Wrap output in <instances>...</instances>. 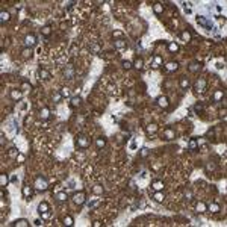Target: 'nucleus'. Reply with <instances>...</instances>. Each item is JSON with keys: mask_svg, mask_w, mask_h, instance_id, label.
Returning <instances> with one entry per match:
<instances>
[{"mask_svg": "<svg viewBox=\"0 0 227 227\" xmlns=\"http://www.w3.org/2000/svg\"><path fill=\"white\" fill-rule=\"evenodd\" d=\"M34 188L35 191H38V192H44V191L49 189V182L43 176H36L34 182Z\"/></svg>", "mask_w": 227, "mask_h": 227, "instance_id": "obj_1", "label": "nucleus"}, {"mask_svg": "<svg viewBox=\"0 0 227 227\" xmlns=\"http://www.w3.org/2000/svg\"><path fill=\"white\" fill-rule=\"evenodd\" d=\"M74 142H76V147L80 148V150H85V148H88L91 146L90 136H86V135H77Z\"/></svg>", "mask_w": 227, "mask_h": 227, "instance_id": "obj_2", "label": "nucleus"}, {"mask_svg": "<svg viewBox=\"0 0 227 227\" xmlns=\"http://www.w3.org/2000/svg\"><path fill=\"white\" fill-rule=\"evenodd\" d=\"M207 88V80L204 79V77H198V79L194 82V91L197 92V94H203L204 91Z\"/></svg>", "mask_w": 227, "mask_h": 227, "instance_id": "obj_3", "label": "nucleus"}, {"mask_svg": "<svg viewBox=\"0 0 227 227\" xmlns=\"http://www.w3.org/2000/svg\"><path fill=\"white\" fill-rule=\"evenodd\" d=\"M73 202H74V204L76 206H82V204L86 202V192L85 191H77V192L73 194Z\"/></svg>", "mask_w": 227, "mask_h": 227, "instance_id": "obj_4", "label": "nucleus"}, {"mask_svg": "<svg viewBox=\"0 0 227 227\" xmlns=\"http://www.w3.org/2000/svg\"><path fill=\"white\" fill-rule=\"evenodd\" d=\"M195 20H197V23H198L200 26H203L204 29H207V30H211V29L214 27V23H212V20H207V18L203 17V15L195 17Z\"/></svg>", "mask_w": 227, "mask_h": 227, "instance_id": "obj_5", "label": "nucleus"}, {"mask_svg": "<svg viewBox=\"0 0 227 227\" xmlns=\"http://www.w3.org/2000/svg\"><path fill=\"white\" fill-rule=\"evenodd\" d=\"M74 74H76L74 65H73V64H67L65 68H64V77H65V79H73Z\"/></svg>", "mask_w": 227, "mask_h": 227, "instance_id": "obj_6", "label": "nucleus"}, {"mask_svg": "<svg viewBox=\"0 0 227 227\" xmlns=\"http://www.w3.org/2000/svg\"><path fill=\"white\" fill-rule=\"evenodd\" d=\"M34 192H35V188H34V186H29V185L23 186L21 194H23V197H24L26 200H30V198L34 197Z\"/></svg>", "mask_w": 227, "mask_h": 227, "instance_id": "obj_7", "label": "nucleus"}, {"mask_svg": "<svg viewBox=\"0 0 227 227\" xmlns=\"http://www.w3.org/2000/svg\"><path fill=\"white\" fill-rule=\"evenodd\" d=\"M35 44H36V36H35L34 34L26 35V38H24V47H27V49H32Z\"/></svg>", "mask_w": 227, "mask_h": 227, "instance_id": "obj_8", "label": "nucleus"}, {"mask_svg": "<svg viewBox=\"0 0 227 227\" xmlns=\"http://www.w3.org/2000/svg\"><path fill=\"white\" fill-rule=\"evenodd\" d=\"M164 68H165L167 73H174V71L179 70V62H176V61H170V62H167V64L164 65Z\"/></svg>", "mask_w": 227, "mask_h": 227, "instance_id": "obj_9", "label": "nucleus"}, {"mask_svg": "<svg viewBox=\"0 0 227 227\" xmlns=\"http://www.w3.org/2000/svg\"><path fill=\"white\" fill-rule=\"evenodd\" d=\"M156 103H158V106H160L162 109H167L170 106V100H168L167 95H159L158 99H156Z\"/></svg>", "mask_w": 227, "mask_h": 227, "instance_id": "obj_10", "label": "nucleus"}, {"mask_svg": "<svg viewBox=\"0 0 227 227\" xmlns=\"http://www.w3.org/2000/svg\"><path fill=\"white\" fill-rule=\"evenodd\" d=\"M38 117H39V120H41V121H47V120L50 118V108H49V106L41 108V109H39V115H38Z\"/></svg>", "mask_w": 227, "mask_h": 227, "instance_id": "obj_11", "label": "nucleus"}, {"mask_svg": "<svg viewBox=\"0 0 227 227\" xmlns=\"http://www.w3.org/2000/svg\"><path fill=\"white\" fill-rule=\"evenodd\" d=\"M176 138V133H174V129L173 127H165L164 129V139H167V141H173Z\"/></svg>", "mask_w": 227, "mask_h": 227, "instance_id": "obj_12", "label": "nucleus"}, {"mask_svg": "<svg viewBox=\"0 0 227 227\" xmlns=\"http://www.w3.org/2000/svg\"><path fill=\"white\" fill-rule=\"evenodd\" d=\"M11 227H29V221L26 220V218H18V220H15V221H12Z\"/></svg>", "mask_w": 227, "mask_h": 227, "instance_id": "obj_13", "label": "nucleus"}, {"mask_svg": "<svg viewBox=\"0 0 227 227\" xmlns=\"http://www.w3.org/2000/svg\"><path fill=\"white\" fill-rule=\"evenodd\" d=\"M162 62H164L162 56H160V55H155V56H153V61H151V68H153V70H158V68L162 65Z\"/></svg>", "mask_w": 227, "mask_h": 227, "instance_id": "obj_14", "label": "nucleus"}, {"mask_svg": "<svg viewBox=\"0 0 227 227\" xmlns=\"http://www.w3.org/2000/svg\"><path fill=\"white\" fill-rule=\"evenodd\" d=\"M9 95H11V99L14 102H18V100H21V97H23V91L20 88L18 90H11Z\"/></svg>", "mask_w": 227, "mask_h": 227, "instance_id": "obj_15", "label": "nucleus"}, {"mask_svg": "<svg viewBox=\"0 0 227 227\" xmlns=\"http://www.w3.org/2000/svg\"><path fill=\"white\" fill-rule=\"evenodd\" d=\"M55 200H56L58 203H64V202L68 200V194L65 191H59V192L55 194Z\"/></svg>", "mask_w": 227, "mask_h": 227, "instance_id": "obj_16", "label": "nucleus"}, {"mask_svg": "<svg viewBox=\"0 0 227 227\" xmlns=\"http://www.w3.org/2000/svg\"><path fill=\"white\" fill-rule=\"evenodd\" d=\"M36 74H38V77H39V79H43V80H49V79H50V73H49L45 68H43V67L38 68Z\"/></svg>", "mask_w": 227, "mask_h": 227, "instance_id": "obj_17", "label": "nucleus"}, {"mask_svg": "<svg viewBox=\"0 0 227 227\" xmlns=\"http://www.w3.org/2000/svg\"><path fill=\"white\" fill-rule=\"evenodd\" d=\"M165 188V183L162 180H153L151 182V189L153 191H164Z\"/></svg>", "mask_w": 227, "mask_h": 227, "instance_id": "obj_18", "label": "nucleus"}, {"mask_svg": "<svg viewBox=\"0 0 227 227\" xmlns=\"http://www.w3.org/2000/svg\"><path fill=\"white\" fill-rule=\"evenodd\" d=\"M195 212H197V214L207 212V204L204 203V202H197V203H195Z\"/></svg>", "mask_w": 227, "mask_h": 227, "instance_id": "obj_19", "label": "nucleus"}, {"mask_svg": "<svg viewBox=\"0 0 227 227\" xmlns=\"http://www.w3.org/2000/svg\"><path fill=\"white\" fill-rule=\"evenodd\" d=\"M182 41H185V43H189L191 39H192V34L189 32V30H182L180 34H179Z\"/></svg>", "mask_w": 227, "mask_h": 227, "instance_id": "obj_20", "label": "nucleus"}, {"mask_svg": "<svg viewBox=\"0 0 227 227\" xmlns=\"http://www.w3.org/2000/svg\"><path fill=\"white\" fill-rule=\"evenodd\" d=\"M167 50L170 52V53H177L179 50H180V45L177 44V43H174V41H171L167 44Z\"/></svg>", "mask_w": 227, "mask_h": 227, "instance_id": "obj_21", "label": "nucleus"}, {"mask_svg": "<svg viewBox=\"0 0 227 227\" xmlns=\"http://www.w3.org/2000/svg\"><path fill=\"white\" fill-rule=\"evenodd\" d=\"M133 67H135L138 71H142V70H144V59L141 56H136V59L133 61Z\"/></svg>", "mask_w": 227, "mask_h": 227, "instance_id": "obj_22", "label": "nucleus"}, {"mask_svg": "<svg viewBox=\"0 0 227 227\" xmlns=\"http://www.w3.org/2000/svg\"><path fill=\"white\" fill-rule=\"evenodd\" d=\"M153 200H155L156 203H162V202L165 200V194H164V191H155V192H153Z\"/></svg>", "mask_w": 227, "mask_h": 227, "instance_id": "obj_23", "label": "nucleus"}, {"mask_svg": "<svg viewBox=\"0 0 227 227\" xmlns=\"http://www.w3.org/2000/svg\"><path fill=\"white\" fill-rule=\"evenodd\" d=\"M9 20H11V14H9V12L5 11V9L0 11V23H2V26H3L5 23H8Z\"/></svg>", "mask_w": 227, "mask_h": 227, "instance_id": "obj_24", "label": "nucleus"}, {"mask_svg": "<svg viewBox=\"0 0 227 227\" xmlns=\"http://www.w3.org/2000/svg\"><path fill=\"white\" fill-rule=\"evenodd\" d=\"M50 211V204L47 203V202H41V203L38 204V214L41 215V214H44V212H49Z\"/></svg>", "mask_w": 227, "mask_h": 227, "instance_id": "obj_25", "label": "nucleus"}, {"mask_svg": "<svg viewBox=\"0 0 227 227\" xmlns=\"http://www.w3.org/2000/svg\"><path fill=\"white\" fill-rule=\"evenodd\" d=\"M200 68H202V62H198V61H194V62H191V64L188 65V70H189L191 73H197Z\"/></svg>", "mask_w": 227, "mask_h": 227, "instance_id": "obj_26", "label": "nucleus"}, {"mask_svg": "<svg viewBox=\"0 0 227 227\" xmlns=\"http://www.w3.org/2000/svg\"><path fill=\"white\" fill-rule=\"evenodd\" d=\"M188 150H189V151L198 150V141H197L195 138H191V139L188 141Z\"/></svg>", "mask_w": 227, "mask_h": 227, "instance_id": "obj_27", "label": "nucleus"}, {"mask_svg": "<svg viewBox=\"0 0 227 227\" xmlns=\"http://www.w3.org/2000/svg\"><path fill=\"white\" fill-rule=\"evenodd\" d=\"M9 182H11V179H9V176H8L6 173H2V174H0V186H2V188L8 186Z\"/></svg>", "mask_w": 227, "mask_h": 227, "instance_id": "obj_28", "label": "nucleus"}, {"mask_svg": "<svg viewBox=\"0 0 227 227\" xmlns=\"http://www.w3.org/2000/svg\"><path fill=\"white\" fill-rule=\"evenodd\" d=\"M146 130H147L148 135H155V133L159 130V126L156 124V123H150V124L146 127Z\"/></svg>", "mask_w": 227, "mask_h": 227, "instance_id": "obj_29", "label": "nucleus"}, {"mask_svg": "<svg viewBox=\"0 0 227 227\" xmlns=\"http://www.w3.org/2000/svg\"><path fill=\"white\" fill-rule=\"evenodd\" d=\"M80 103H82V99H80V95L70 97V106H71V108H77V106H80Z\"/></svg>", "mask_w": 227, "mask_h": 227, "instance_id": "obj_30", "label": "nucleus"}, {"mask_svg": "<svg viewBox=\"0 0 227 227\" xmlns=\"http://www.w3.org/2000/svg\"><path fill=\"white\" fill-rule=\"evenodd\" d=\"M114 47L115 49H126L127 47V41L124 38L123 39H114Z\"/></svg>", "mask_w": 227, "mask_h": 227, "instance_id": "obj_31", "label": "nucleus"}, {"mask_svg": "<svg viewBox=\"0 0 227 227\" xmlns=\"http://www.w3.org/2000/svg\"><path fill=\"white\" fill-rule=\"evenodd\" d=\"M179 85H180V88H182V90H188L191 83H189V79H188V77H185V76H182V77H180V80H179Z\"/></svg>", "mask_w": 227, "mask_h": 227, "instance_id": "obj_32", "label": "nucleus"}, {"mask_svg": "<svg viewBox=\"0 0 227 227\" xmlns=\"http://www.w3.org/2000/svg\"><path fill=\"white\" fill-rule=\"evenodd\" d=\"M95 146H97L99 150L104 148V147H106V138H104V136H99V138L95 139Z\"/></svg>", "mask_w": 227, "mask_h": 227, "instance_id": "obj_33", "label": "nucleus"}, {"mask_svg": "<svg viewBox=\"0 0 227 227\" xmlns=\"http://www.w3.org/2000/svg\"><path fill=\"white\" fill-rule=\"evenodd\" d=\"M207 211L212 212V214H218V212L221 211V207H220L218 203H211V204H207Z\"/></svg>", "mask_w": 227, "mask_h": 227, "instance_id": "obj_34", "label": "nucleus"}, {"mask_svg": "<svg viewBox=\"0 0 227 227\" xmlns=\"http://www.w3.org/2000/svg\"><path fill=\"white\" fill-rule=\"evenodd\" d=\"M41 35H43V36H45V38H49V36L52 35V27H50L49 24L43 26V27H41Z\"/></svg>", "mask_w": 227, "mask_h": 227, "instance_id": "obj_35", "label": "nucleus"}, {"mask_svg": "<svg viewBox=\"0 0 227 227\" xmlns=\"http://www.w3.org/2000/svg\"><path fill=\"white\" fill-rule=\"evenodd\" d=\"M153 12H155V14H156V15H160V14H162V12H164V5H162V3H155V5H153Z\"/></svg>", "mask_w": 227, "mask_h": 227, "instance_id": "obj_36", "label": "nucleus"}, {"mask_svg": "<svg viewBox=\"0 0 227 227\" xmlns=\"http://www.w3.org/2000/svg\"><path fill=\"white\" fill-rule=\"evenodd\" d=\"M214 102H220V100H223L224 99V92H223V90H216L215 92H214Z\"/></svg>", "mask_w": 227, "mask_h": 227, "instance_id": "obj_37", "label": "nucleus"}, {"mask_svg": "<svg viewBox=\"0 0 227 227\" xmlns=\"http://www.w3.org/2000/svg\"><path fill=\"white\" fill-rule=\"evenodd\" d=\"M32 55H34V52H32V49H27V47H24L21 52V56L24 58V59H29V58H32Z\"/></svg>", "mask_w": 227, "mask_h": 227, "instance_id": "obj_38", "label": "nucleus"}, {"mask_svg": "<svg viewBox=\"0 0 227 227\" xmlns=\"http://www.w3.org/2000/svg\"><path fill=\"white\" fill-rule=\"evenodd\" d=\"M74 224V218L71 215H65L64 216V226H67V227H71Z\"/></svg>", "mask_w": 227, "mask_h": 227, "instance_id": "obj_39", "label": "nucleus"}, {"mask_svg": "<svg viewBox=\"0 0 227 227\" xmlns=\"http://www.w3.org/2000/svg\"><path fill=\"white\" fill-rule=\"evenodd\" d=\"M20 90H21V91H30V90H32V83H30V82H27V80H23Z\"/></svg>", "mask_w": 227, "mask_h": 227, "instance_id": "obj_40", "label": "nucleus"}, {"mask_svg": "<svg viewBox=\"0 0 227 227\" xmlns=\"http://www.w3.org/2000/svg\"><path fill=\"white\" fill-rule=\"evenodd\" d=\"M150 156V150H148L147 147H142V148H139V158H148Z\"/></svg>", "mask_w": 227, "mask_h": 227, "instance_id": "obj_41", "label": "nucleus"}, {"mask_svg": "<svg viewBox=\"0 0 227 227\" xmlns=\"http://www.w3.org/2000/svg\"><path fill=\"white\" fill-rule=\"evenodd\" d=\"M62 99H64V97L61 95V92H59V91H55V92L52 94V100H53L55 103H59Z\"/></svg>", "mask_w": 227, "mask_h": 227, "instance_id": "obj_42", "label": "nucleus"}, {"mask_svg": "<svg viewBox=\"0 0 227 227\" xmlns=\"http://www.w3.org/2000/svg\"><path fill=\"white\" fill-rule=\"evenodd\" d=\"M61 95L62 97H65V99H68V97H71V91H70V88H67V86H64V88H61Z\"/></svg>", "mask_w": 227, "mask_h": 227, "instance_id": "obj_43", "label": "nucleus"}, {"mask_svg": "<svg viewBox=\"0 0 227 227\" xmlns=\"http://www.w3.org/2000/svg\"><path fill=\"white\" fill-rule=\"evenodd\" d=\"M192 111H195V114H202L204 111V106L202 103H195L192 106Z\"/></svg>", "mask_w": 227, "mask_h": 227, "instance_id": "obj_44", "label": "nucleus"}, {"mask_svg": "<svg viewBox=\"0 0 227 227\" xmlns=\"http://www.w3.org/2000/svg\"><path fill=\"white\" fill-rule=\"evenodd\" d=\"M90 50H91V53L97 55V53H100V45L94 43V44H91V45H90Z\"/></svg>", "mask_w": 227, "mask_h": 227, "instance_id": "obj_45", "label": "nucleus"}, {"mask_svg": "<svg viewBox=\"0 0 227 227\" xmlns=\"http://www.w3.org/2000/svg\"><path fill=\"white\" fill-rule=\"evenodd\" d=\"M92 192L95 194V195H100V194H103V186H102V185H95V186H92Z\"/></svg>", "mask_w": 227, "mask_h": 227, "instance_id": "obj_46", "label": "nucleus"}, {"mask_svg": "<svg viewBox=\"0 0 227 227\" xmlns=\"http://www.w3.org/2000/svg\"><path fill=\"white\" fill-rule=\"evenodd\" d=\"M121 65H123V68H124V70H130V68H133V62H130V61L124 59V61L121 62Z\"/></svg>", "mask_w": 227, "mask_h": 227, "instance_id": "obj_47", "label": "nucleus"}, {"mask_svg": "<svg viewBox=\"0 0 227 227\" xmlns=\"http://www.w3.org/2000/svg\"><path fill=\"white\" fill-rule=\"evenodd\" d=\"M123 30H114V39H123Z\"/></svg>", "mask_w": 227, "mask_h": 227, "instance_id": "obj_48", "label": "nucleus"}, {"mask_svg": "<svg viewBox=\"0 0 227 227\" xmlns=\"http://www.w3.org/2000/svg\"><path fill=\"white\" fill-rule=\"evenodd\" d=\"M18 153H20V151H18V150H17V148H11V150H9V153H8V155H9V156H11V158H17V156H18Z\"/></svg>", "mask_w": 227, "mask_h": 227, "instance_id": "obj_49", "label": "nucleus"}, {"mask_svg": "<svg viewBox=\"0 0 227 227\" xmlns=\"http://www.w3.org/2000/svg\"><path fill=\"white\" fill-rule=\"evenodd\" d=\"M15 160H17V162H20V164H23V162L26 160V156H24L23 153H18V156L15 158Z\"/></svg>", "mask_w": 227, "mask_h": 227, "instance_id": "obj_50", "label": "nucleus"}, {"mask_svg": "<svg viewBox=\"0 0 227 227\" xmlns=\"http://www.w3.org/2000/svg\"><path fill=\"white\" fill-rule=\"evenodd\" d=\"M99 204H100V202H99V200H94V202L88 203V207H90V209H94V207H97Z\"/></svg>", "mask_w": 227, "mask_h": 227, "instance_id": "obj_51", "label": "nucleus"}, {"mask_svg": "<svg viewBox=\"0 0 227 227\" xmlns=\"http://www.w3.org/2000/svg\"><path fill=\"white\" fill-rule=\"evenodd\" d=\"M185 198H188V200L192 198V191H191V189H188V191L185 192Z\"/></svg>", "mask_w": 227, "mask_h": 227, "instance_id": "obj_52", "label": "nucleus"}, {"mask_svg": "<svg viewBox=\"0 0 227 227\" xmlns=\"http://www.w3.org/2000/svg\"><path fill=\"white\" fill-rule=\"evenodd\" d=\"M34 224L35 226H43V224H44V220H43V218H41V220L38 218V220H35L34 221Z\"/></svg>", "mask_w": 227, "mask_h": 227, "instance_id": "obj_53", "label": "nucleus"}, {"mask_svg": "<svg viewBox=\"0 0 227 227\" xmlns=\"http://www.w3.org/2000/svg\"><path fill=\"white\" fill-rule=\"evenodd\" d=\"M211 170H215V165L214 164H206V171H211Z\"/></svg>", "mask_w": 227, "mask_h": 227, "instance_id": "obj_54", "label": "nucleus"}, {"mask_svg": "<svg viewBox=\"0 0 227 227\" xmlns=\"http://www.w3.org/2000/svg\"><path fill=\"white\" fill-rule=\"evenodd\" d=\"M41 218H43V220H47V218H50V211H49V212H44V214H41Z\"/></svg>", "mask_w": 227, "mask_h": 227, "instance_id": "obj_55", "label": "nucleus"}, {"mask_svg": "<svg viewBox=\"0 0 227 227\" xmlns=\"http://www.w3.org/2000/svg\"><path fill=\"white\" fill-rule=\"evenodd\" d=\"M11 182H12V183H17V182H18V177H17V176H12Z\"/></svg>", "mask_w": 227, "mask_h": 227, "instance_id": "obj_56", "label": "nucleus"}, {"mask_svg": "<svg viewBox=\"0 0 227 227\" xmlns=\"http://www.w3.org/2000/svg\"><path fill=\"white\" fill-rule=\"evenodd\" d=\"M92 226H94V227H100V226H102V223H100V221H94V223H92Z\"/></svg>", "mask_w": 227, "mask_h": 227, "instance_id": "obj_57", "label": "nucleus"}]
</instances>
